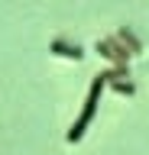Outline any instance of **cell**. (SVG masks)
<instances>
[{"instance_id":"6da1fadb","label":"cell","mask_w":149,"mask_h":155,"mask_svg":"<svg viewBox=\"0 0 149 155\" xmlns=\"http://www.w3.org/2000/svg\"><path fill=\"white\" fill-rule=\"evenodd\" d=\"M104 87H107V81L104 78H94L91 81V87H88V97H84V107H81V113H78V120L71 123V129L65 133V139L68 142H78L81 136L88 133V126H91V120H94V113H97V104H100V94H104Z\"/></svg>"},{"instance_id":"7a4b0ae2","label":"cell","mask_w":149,"mask_h":155,"mask_svg":"<svg viewBox=\"0 0 149 155\" xmlns=\"http://www.w3.org/2000/svg\"><path fill=\"white\" fill-rule=\"evenodd\" d=\"M100 52V55L107 58V61H113V68H130V52L123 48V42H120L117 36H107V39H97V45H94Z\"/></svg>"},{"instance_id":"3957f363","label":"cell","mask_w":149,"mask_h":155,"mask_svg":"<svg viewBox=\"0 0 149 155\" xmlns=\"http://www.w3.org/2000/svg\"><path fill=\"white\" fill-rule=\"evenodd\" d=\"M49 52L59 55V58H68V61H81V58H84V48H81L78 42H68V39H52Z\"/></svg>"},{"instance_id":"277c9868","label":"cell","mask_w":149,"mask_h":155,"mask_svg":"<svg viewBox=\"0 0 149 155\" xmlns=\"http://www.w3.org/2000/svg\"><path fill=\"white\" fill-rule=\"evenodd\" d=\"M117 39L123 42V48H127L130 55H143V42L136 39V32H133L130 26H123V29H120V32H117Z\"/></svg>"},{"instance_id":"5b68a950","label":"cell","mask_w":149,"mask_h":155,"mask_svg":"<svg viewBox=\"0 0 149 155\" xmlns=\"http://www.w3.org/2000/svg\"><path fill=\"white\" fill-rule=\"evenodd\" d=\"M107 87L113 91V94H123V97H133V94H136V84H133L130 78H120V81H110Z\"/></svg>"}]
</instances>
